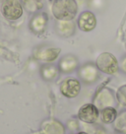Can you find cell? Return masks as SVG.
I'll list each match as a JSON object with an SVG mask.
<instances>
[{
    "label": "cell",
    "mask_w": 126,
    "mask_h": 134,
    "mask_svg": "<svg viewBox=\"0 0 126 134\" xmlns=\"http://www.w3.org/2000/svg\"><path fill=\"white\" fill-rule=\"evenodd\" d=\"M80 75L86 82H92L94 80H96L98 76L97 68L92 66V65H87V66L82 68Z\"/></svg>",
    "instance_id": "4fadbf2b"
},
{
    "label": "cell",
    "mask_w": 126,
    "mask_h": 134,
    "mask_svg": "<svg viewBox=\"0 0 126 134\" xmlns=\"http://www.w3.org/2000/svg\"><path fill=\"white\" fill-rule=\"evenodd\" d=\"M51 11L58 21H72L78 11V4L75 0H54Z\"/></svg>",
    "instance_id": "6da1fadb"
},
{
    "label": "cell",
    "mask_w": 126,
    "mask_h": 134,
    "mask_svg": "<svg viewBox=\"0 0 126 134\" xmlns=\"http://www.w3.org/2000/svg\"><path fill=\"white\" fill-rule=\"evenodd\" d=\"M113 104L114 98L111 94V91H109L108 89H104L97 95L94 105L99 109H102L105 108H107V107H112Z\"/></svg>",
    "instance_id": "52a82bcc"
},
{
    "label": "cell",
    "mask_w": 126,
    "mask_h": 134,
    "mask_svg": "<svg viewBox=\"0 0 126 134\" xmlns=\"http://www.w3.org/2000/svg\"><path fill=\"white\" fill-rule=\"evenodd\" d=\"M46 21H47V19L44 15H39V16H37L35 18L33 22L31 23V25L33 26L34 31L38 32V33H42L45 28Z\"/></svg>",
    "instance_id": "9a60e30c"
},
{
    "label": "cell",
    "mask_w": 126,
    "mask_h": 134,
    "mask_svg": "<svg viewBox=\"0 0 126 134\" xmlns=\"http://www.w3.org/2000/svg\"><path fill=\"white\" fill-rule=\"evenodd\" d=\"M81 92V83L76 78H66L60 84V93L68 99L76 98Z\"/></svg>",
    "instance_id": "3957f363"
},
{
    "label": "cell",
    "mask_w": 126,
    "mask_h": 134,
    "mask_svg": "<svg viewBox=\"0 0 126 134\" xmlns=\"http://www.w3.org/2000/svg\"><path fill=\"white\" fill-rule=\"evenodd\" d=\"M120 69H121V71L123 72V73L126 74V56L122 59L121 63H120Z\"/></svg>",
    "instance_id": "ac0fdd59"
},
{
    "label": "cell",
    "mask_w": 126,
    "mask_h": 134,
    "mask_svg": "<svg viewBox=\"0 0 126 134\" xmlns=\"http://www.w3.org/2000/svg\"><path fill=\"white\" fill-rule=\"evenodd\" d=\"M100 116H101V121L105 124L113 123L117 117V110L113 107H107L101 109L100 113Z\"/></svg>",
    "instance_id": "8fae6325"
},
{
    "label": "cell",
    "mask_w": 126,
    "mask_h": 134,
    "mask_svg": "<svg viewBox=\"0 0 126 134\" xmlns=\"http://www.w3.org/2000/svg\"><path fill=\"white\" fill-rule=\"evenodd\" d=\"M78 26L79 29L83 32H91L97 26V18L95 14L90 11H85L79 16L78 19Z\"/></svg>",
    "instance_id": "8992f818"
},
{
    "label": "cell",
    "mask_w": 126,
    "mask_h": 134,
    "mask_svg": "<svg viewBox=\"0 0 126 134\" xmlns=\"http://www.w3.org/2000/svg\"><path fill=\"white\" fill-rule=\"evenodd\" d=\"M77 66V59L74 56L71 55H67L64 58L61 59L60 61V68L63 72H71Z\"/></svg>",
    "instance_id": "7c38bea8"
},
{
    "label": "cell",
    "mask_w": 126,
    "mask_h": 134,
    "mask_svg": "<svg viewBox=\"0 0 126 134\" xmlns=\"http://www.w3.org/2000/svg\"><path fill=\"white\" fill-rule=\"evenodd\" d=\"M100 109L94 104H86L78 110V118L85 123H95L100 117Z\"/></svg>",
    "instance_id": "277c9868"
},
{
    "label": "cell",
    "mask_w": 126,
    "mask_h": 134,
    "mask_svg": "<svg viewBox=\"0 0 126 134\" xmlns=\"http://www.w3.org/2000/svg\"><path fill=\"white\" fill-rule=\"evenodd\" d=\"M23 2L30 11H37L42 6V0H23Z\"/></svg>",
    "instance_id": "e0dca14e"
},
{
    "label": "cell",
    "mask_w": 126,
    "mask_h": 134,
    "mask_svg": "<svg viewBox=\"0 0 126 134\" xmlns=\"http://www.w3.org/2000/svg\"><path fill=\"white\" fill-rule=\"evenodd\" d=\"M2 14L8 20H18L23 15V7L18 0H6L2 5Z\"/></svg>",
    "instance_id": "5b68a950"
},
{
    "label": "cell",
    "mask_w": 126,
    "mask_h": 134,
    "mask_svg": "<svg viewBox=\"0 0 126 134\" xmlns=\"http://www.w3.org/2000/svg\"><path fill=\"white\" fill-rule=\"evenodd\" d=\"M56 31L59 36L68 38L75 33V24L73 21H59L56 26Z\"/></svg>",
    "instance_id": "9c48e42d"
},
{
    "label": "cell",
    "mask_w": 126,
    "mask_h": 134,
    "mask_svg": "<svg viewBox=\"0 0 126 134\" xmlns=\"http://www.w3.org/2000/svg\"><path fill=\"white\" fill-rule=\"evenodd\" d=\"M43 134H65V127L62 123L56 119L46 120L42 124Z\"/></svg>",
    "instance_id": "ba28073f"
},
{
    "label": "cell",
    "mask_w": 126,
    "mask_h": 134,
    "mask_svg": "<svg viewBox=\"0 0 126 134\" xmlns=\"http://www.w3.org/2000/svg\"><path fill=\"white\" fill-rule=\"evenodd\" d=\"M76 134H89V133H87V132H78V133Z\"/></svg>",
    "instance_id": "d6986e66"
},
{
    "label": "cell",
    "mask_w": 126,
    "mask_h": 134,
    "mask_svg": "<svg viewBox=\"0 0 126 134\" xmlns=\"http://www.w3.org/2000/svg\"><path fill=\"white\" fill-rule=\"evenodd\" d=\"M96 66L100 71L108 75H113L119 69V64L116 57L110 52H102L98 56Z\"/></svg>",
    "instance_id": "7a4b0ae2"
},
{
    "label": "cell",
    "mask_w": 126,
    "mask_h": 134,
    "mask_svg": "<svg viewBox=\"0 0 126 134\" xmlns=\"http://www.w3.org/2000/svg\"><path fill=\"white\" fill-rule=\"evenodd\" d=\"M51 1H54V0H51Z\"/></svg>",
    "instance_id": "ffe728a7"
},
{
    "label": "cell",
    "mask_w": 126,
    "mask_h": 134,
    "mask_svg": "<svg viewBox=\"0 0 126 134\" xmlns=\"http://www.w3.org/2000/svg\"><path fill=\"white\" fill-rule=\"evenodd\" d=\"M115 97L119 105H121L122 107H126V84L120 86L117 89Z\"/></svg>",
    "instance_id": "2e32d148"
},
{
    "label": "cell",
    "mask_w": 126,
    "mask_h": 134,
    "mask_svg": "<svg viewBox=\"0 0 126 134\" xmlns=\"http://www.w3.org/2000/svg\"><path fill=\"white\" fill-rule=\"evenodd\" d=\"M113 127L119 133L126 134V110L117 114V117L113 122Z\"/></svg>",
    "instance_id": "5bb4252c"
},
{
    "label": "cell",
    "mask_w": 126,
    "mask_h": 134,
    "mask_svg": "<svg viewBox=\"0 0 126 134\" xmlns=\"http://www.w3.org/2000/svg\"><path fill=\"white\" fill-rule=\"evenodd\" d=\"M60 52H61V49L58 47L44 48V49H42L38 52V58H39L41 60H43L45 62H52L58 57Z\"/></svg>",
    "instance_id": "30bf717a"
}]
</instances>
